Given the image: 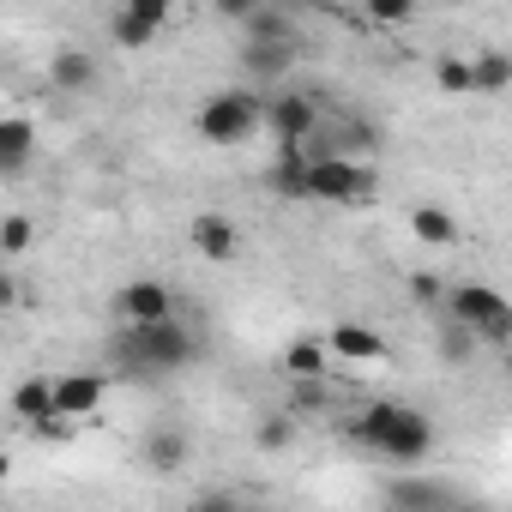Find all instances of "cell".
Returning a JSON list of instances; mask_svg holds the SVG:
<instances>
[{
    "instance_id": "d6a6232c",
    "label": "cell",
    "mask_w": 512,
    "mask_h": 512,
    "mask_svg": "<svg viewBox=\"0 0 512 512\" xmlns=\"http://www.w3.org/2000/svg\"><path fill=\"white\" fill-rule=\"evenodd\" d=\"M272 7H284V13H290V7H296V0H272Z\"/></svg>"
},
{
    "instance_id": "7c38bea8",
    "label": "cell",
    "mask_w": 512,
    "mask_h": 512,
    "mask_svg": "<svg viewBox=\"0 0 512 512\" xmlns=\"http://www.w3.org/2000/svg\"><path fill=\"white\" fill-rule=\"evenodd\" d=\"M37 157V127L19 115H0V175H19Z\"/></svg>"
},
{
    "instance_id": "9a60e30c",
    "label": "cell",
    "mask_w": 512,
    "mask_h": 512,
    "mask_svg": "<svg viewBox=\"0 0 512 512\" xmlns=\"http://www.w3.org/2000/svg\"><path fill=\"white\" fill-rule=\"evenodd\" d=\"M410 229H416L422 247H452V241H458V217H452L446 205H416V211H410Z\"/></svg>"
},
{
    "instance_id": "83f0119b",
    "label": "cell",
    "mask_w": 512,
    "mask_h": 512,
    "mask_svg": "<svg viewBox=\"0 0 512 512\" xmlns=\"http://www.w3.org/2000/svg\"><path fill=\"white\" fill-rule=\"evenodd\" d=\"M470 344H476V338H470V332H464L458 320H446V332H440V350H446V356L458 362V356H470Z\"/></svg>"
},
{
    "instance_id": "e0dca14e",
    "label": "cell",
    "mask_w": 512,
    "mask_h": 512,
    "mask_svg": "<svg viewBox=\"0 0 512 512\" xmlns=\"http://www.w3.org/2000/svg\"><path fill=\"white\" fill-rule=\"evenodd\" d=\"M241 25H247V43H290V37H296L290 13H284V7H272V0H260V7H253Z\"/></svg>"
},
{
    "instance_id": "603a6c76",
    "label": "cell",
    "mask_w": 512,
    "mask_h": 512,
    "mask_svg": "<svg viewBox=\"0 0 512 512\" xmlns=\"http://www.w3.org/2000/svg\"><path fill=\"white\" fill-rule=\"evenodd\" d=\"M434 85H440L446 97H470V61H464V55H440V61H434Z\"/></svg>"
},
{
    "instance_id": "484cf974",
    "label": "cell",
    "mask_w": 512,
    "mask_h": 512,
    "mask_svg": "<svg viewBox=\"0 0 512 512\" xmlns=\"http://www.w3.org/2000/svg\"><path fill=\"white\" fill-rule=\"evenodd\" d=\"M127 13H139V19H151L157 31H169V19L181 13V0H127Z\"/></svg>"
},
{
    "instance_id": "7a4b0ae2",
    "label": "cell",
    "mask_w": 512,
    "mask_h": 512,
    "mask_svg": "<svg viewBox=\"0 0 512 512\" xmlns=\"http://www.w3.org/2000/svg\"><path fill=\"white\" fill-rule=\"evenodd\" d=\"M302 199H326V205H368V199H374V169H368L362 157L320 151V157H308Z\"/></svg>"
},
{
    "instance_id": "5bb4252c",
    "label": "cell",
    "mask_w": 512,
    "mask_h": 512,
    "mask_svg": "<svg viewBox=\"0 0 512 512\" xmlns=\"http://www.w3.org/2000/svg\"><path fill=\"white\" fill-rule=\"evenodd\" d=\"M241 67H247L253 79H284V73L296 67V37H290V43H247V49H241Z\"/></svg>"
},
{
    "instance_id": "cb8c5ba5",
    "label": "cell",
    "mask_w": 512,
    "mask_h": 512,
    "mask_svg": "<svg viewBox=\"0 0 512 512\" xmlns=\"http://www.w3.org/2000/svg\"><path fill=\"white\" fill-rule=\"evenodd\" d=\"M386 500H392V506H446L452 494H446V488H434V482H392V488H386Z\"/></svg>"
},
{
    "instance_id": "ac0fdd59",
    "label": "cell",
    "mask_w": 512,
    "mask_h": 512,
    "mask_svg": "<svg viewBox=\"0 0 512 512\" xmlns=\"http://www.w3.org/2000/svg\"><path fill=\"white\" fill-rule=\"evenodd\" d=\"M13 416L19 422H43V416H55V380H19L13 386Z\"/></svg>"
},
{
    "instance_id": "44dd1931",
    "label": "cell",
    "mask_w": 512,
    "mask_h": 512,
    "mask_svg": "<svg viewBox=\"0 0 512 512\" xmlns=\"http://www.w3.org/2000/svg\"><path fill=\"white\" fill-rule=\"evenodd\" d=\"M109 37H115V43H121V49H145V43H157V25H151V19H139V13H127V7H121V13H115V19H109Z\"/></svg>"
},
{
    "instance_id": "4fadbf2b",
    "label": "cell",
    "mask_w": 512,
    "mask_h": 512,
    "mask_svg": "<svg viewBox=\"0 0 512 512\" xmlns=\"http://www.w3.org/2000/svg\"><path fill=\"white\" fill-rule=\"evenodd\" d=\"M49 85L55 91H91L97 85V55L91 49H55L49 55Z\"/></svg>"
},
{
    "instance_id": "1f68e13d",
    "label": "cell",
    "mask_w": 512,
    "mask_h": 512,
    "mask_svg": "<svg viewBox=\"0 0 512 512\" xmlns=\"http://www.w3.org/2000/svg\"><path fill=\"white\" fill-rule=\"evenodd\" d=\"M7 476H13V458H7V452H0V482H7Z\"/></svg>"
},
{
    "instance_id": "ba28073f",
    "label": "cell",
    "mask_w": 512,
    "mask_h": 512,
    "mask_svg": "<svg viewBox=\"0 0 512 512\" xmlns=\"http://www.w3.org/2000/svg\"><path fill=\"white\" fill-rule=\"evenodd\" d=\"M115 314H121L127 326L169 320V314H175V290L157 284V278H133V284H121V296H115Z\"/></svg>"
},
{
    "instance_id": "f1b7e54d",
    "label": "cell",
    "mask_w": 512,
    "mask_h": 512,
    "mask_svg": "<svg viewBox=\"0 0 512 512\" xmlns=\"http://www.w3.org/2000/svg\"><path fill=\"white\" fill-rule=\"evenodd\" d=\"M296 410H326V380H296Z\"/></svg>"
},
{
    "instance_id": "6da1fadb",
    "label": "cell",
    "mask_w": 512,
    "mask_h": 512,
    "mask_svg": "<svg viewBox=\"0 0 512 512\" xmlns=\"http://www.w3.org/2000/svg\"><path fill=\"white\" fill-rule=\"evenodd\" d=\"M109 356L121 374H139V380H157V374H181L193 356H199V338L169 314V320H145V326H127L109 338Z\"/></svg>"
},
{
    "instance_id": "9c48e42d",
    "label": "cell",
    "mask_w": 512,
    "mask_h": 512,
    "mask_svg": "<svg viewBox=\"0 0 512 512\" xmlns=\"http://www.w3.org/2000/svg\"><path fill=\"white\" fill-rule=\"evenodd\" d=\"M103 392H109V380H103V374L73 368V374H61V380H55V416L85 422V416H97V410H103Z\"/></svg>"
},
{
    "instance_id": "5b68a950",
    "label": "cell",
    "mask_w": 512,
    "mask_h": 512,
    "mask_svg": "<svg viewBox=\"0 0 512 512\" xmlns=\"http://www.w3.org/2000/svg\"><path fill=\"white\" fill-rule=\"evenodd\" d=\"M374 452L392 458V464H422V458L434 452V422H428L422 410H410V404H392V416H386Z\"/></svg>"
},
{
    "instance_id": "2e32d148",
    "label": "cell",
    "mask_w": 512,
    "mask_h": 512,
    "mask_svg": "<svg viewBox=\"0 0 512 512\" xmlns=\"http://www.w3.org/2000/svg\"><path fill=\"white\" fill-rule=\"evenodd\" d=\"M326 368H332V350H326L320 338H296V344L284 350V374H290V380H326Z\"/></svg>"
},
{
    "instance_id": "277c9868",
    "label": "cell",
    "mask_w": 512,
    "mask_h": 512,
    "mask_svg": "<svg viewBox=\"0 0 512 512\" xmlns=\"http://www.w3.org/2000/svg\"><path fill=\"white\" fill-rule=\"evenodd\" d=\"M446 296V314L470 332V338H482V344H506L512 338V302L500 296V290H488V284H458V290H440Z\"/></svg>"
},
{
    "instance_id": "4316f807",
    "label": "cell",
    "mask_w": 512,
    "mask_h": 512,
    "mask_svg": "<svg viewBox=\"0 0 512 512\" xmlns=\"http://www.w3.org/2000/svg\"><path fill=\"white\" fill-rule=\"evenodd\" d=\"M410 302L416 308H434L440 302V278L434 272H410Z\"/></svg>"
},
{
    "instance_id": "836d02e7",
    "label": "cell",
    "mask_w": 512,
    "mask_h": 512,
    "mask_svg": "<svg viewBox=\"0 0 512 512\" xmlns=\"http://www.w3.org/2000/svg\"><path fill=\"white\" fill-rule=\"evenodd\" d=\"M446 7H464V0H446Z\"/></svg>"
},
{
    "instance_id": "8fae6325",
    "label": "cell",
    "mask_w": 512,
    "mask_h": 512,
    "mask_svg": "<svg viewBox=\"0 0 512 512\" xmlns=\"http://www.w3.org/2000/svg\"><path fill=\"white\" fill-rule=\"evenodd\" d=\"M187 458H193V440H187V428L163 422V428H151V434H145V470L169 476V470H181Z\"/></svg>"
},
{
    "instance_id": "30bf717a",
    "label": "cell",
    "mask_w": 512,
    "mask_h": 512,
    "mask_svg": "<svg viewBox=\"0 0 512 512\" xmlns=\"http://www.w3.org/2000/svg\"><path fill=\"white\" fill-rule=\"evenodd\" d=\"M326 350L338 356V362H386V338L374 332V326H332L326 332Z\"/></svg>"
},
{
    "instance_id": "52a82bcc",
    "label": "cell",
    "mask_w": 512,
    "mask_h": 512,
    "mask_svg": "<svg viewBox=\"0 0 512 512\" xmlns=\"http://www.w3.org/2000/svg\"><path fill=\"white\" fill-rule=\"evenodd\" d=\"M187 241H193L199 260H211V266H229L235 253H241V229H235L223 211H199V217L187 223Z\"/></svg>"
},
{
    "instance_id": "ffe728a7",
    "label": "cell",
    "mask_w": 512,
    "mask_h": 512,
    "mask_svg": "<svg viewBox=\"0 0 512 512\" xmlns=\"http://www.w3.org/2000/svg\"><path fill=\"white\" fill-rule=\"evenodd\" d=\"M31 247H37V223H31V211H7V217H0V260H25Z\"/></svg>"
},
{
    "instance_id": "d6986e66",
    "label": "cell",
    "mask_w": 512,
    "mask_h": 512,
    "mask_svg": "<svg viewBox=\"0 0 512 512\" xmlns=\"http://www.w3.org/2000/svg\"><path fill=\"white\" fill-rule=\"evenodd\" d=\"M512 85V61L500 55V49H488V55H476L470 61V91H482V97H500Z\"/></svg>"
},
{
    "instance_id": "f546056e",
    "label": "cell",
    "mask_w": 512,
    "mask_h": 512,
    "mask_svg": "<svg viewBox=\"0 0 512 512\" xmlns=\"http://www.w3.org/2000/svg\"><path fill=\"white\" fill-rule=\"evenodd\" d=\"M253 7H260V0H211V13H217V19H229V25H241Z\"/></svg>"
},
{
    "instance_id": "4dcf8cb0",
    "label": "cell",
    "mask_w": 512,
    "mask_h": 512,
    "mask_svg": "<svg viewBox=\"0 0 512 512\" xmlns=\"http://www.w3.org/2000/svg\"><path fill=\"white\" fill-rule=\"evenodd\" d=\"M19 302H25L19 278H13V272H0V314H7V308H19Z\"/></svg>"
},
{
    "instance_id": "3957f363",
    "label": "cell",
    "mask_w": 512,
    "mask_h": 512,
    "mask_svg": "<svg viewBox=\"0 0 512 512\" xmlns=\"http://www.w3.org/2000/svg\"><path fill=\"white\" fill-rule=\"evenodd\" d=\"M260 121H266V103L253 97V91H217V97L199 103L193 133H199L205 145H241V139L260 133Z\"/></svg>"
},
{
    "instance_id": "d4e9b609",
    "label": "cell",
    "mask_w": 512,
    "mask_h": 512,
    "mask_svg": "<svg viewBox=\"0 0 512 512\" xmlns=\"http://www.w3.org/2000/svg\"><path fill=\"white\" fill-rule=\"evenodd\" d=\"M362 13H368V25H410L416 19V0H362Z\"/></svg>"
},
{
    "instance_id": "8992f818",
    "label": "cell",
    "mask_w": 512,
    "mask_h": 512,
    "mask_svg": "<svg viewBox=\"0 0 512 512\" xmlns=\"http://www.w3.org/2000/svg\"><path fill=\"white\" fill-rule=\"evenodd\" d=\"M260 127H272L278 145H302V139L320 127V103H314L308 91H278V97L266 103V121H260Z\"/></svg>"
},
{
    "instance_id": "7402d4cb",
    "label": "cell",
    "mask_w": 512,
    "mask_h": 512,
    "mask_svg": "<svg viewBox=\"0 0 512 512\" xmlns=\"http://www.w3.org/2000/svg\"><path fill=\"white\" fill-rule=\"evenodd\" d=\"M253 446L260 452H290L296 446V416H266L260 428H253Z\"/></svg>"
}]
</instances>
